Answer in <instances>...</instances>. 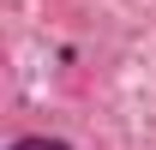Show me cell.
<instances>
[{"label": "cell", "instance_id": "1", "mask_svg": "<svg viewBox=\"0 0 156 150\" xmlns=\"http://www.w3.org/2000/svg\"><path fill=\"white\" fill-rule=\"evenodd\" d=\"M6 150H72L66 138H12Z\"/></svg>", "mask_w": 156, "mask_h": 150}]
</instances>
